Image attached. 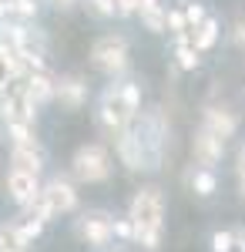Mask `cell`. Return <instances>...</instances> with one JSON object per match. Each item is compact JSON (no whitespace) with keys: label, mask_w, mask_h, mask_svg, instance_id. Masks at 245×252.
<instances>
[{"label":"cell","mask_w":245,"mask_h":252,"mask_svg":"<svg viewBox=\"0 0 245 252\" xmlns=\"http://www.w3.org/2000/svg\"><path fill=\"white\" fill-rule=\"evenodd\" d=\"M138 108H141V88L134 81H118L101 94L97 121L108 135L118 138L124 128H131V121L138 118Z\"/></svg>","instance_id":"obj_1"},{"label":"cell","mask_w":245,"mask_h":252,"mask_svg":"<svg viewBox=\"0 0 245 252\" xmlns=\"http://www.w3.org/2000/svg\"><path fill=\"white\" fill-rule=\"evenodd\" d=\"M161 219H165V198H161V192H158L154 185L141 189L131 202V212H128L131 239H138L145 249H158V242H161V225H165Z\"/></svg>","instance_id":"obj_2"},{"label":"cell","mask_w":245,"mask_h":252,"mask_svg":"<svg viewBox=\"0 0 245 252\" xmlns=\"http://www.w3.org/2000/svg\"><path fill=\"white\" fill-rule=\"evenodd\" d=\"M91 58H94V67L97 71H104V74H124V67H128V44L124 37H101L94 44V51H91Z\"/></svg>","instance_id":"obj_3"},{"label":"cell","mask_w":245,"mask_h":252,"mask_svg":"<svg viewBox=\"0 0 245 252\" xmlns=\"http://www.w3.org/2000/svg\"><path fill=\"white\" fill-rule=\"evenodd\" d=\"M111 172V161H108V152L101 145H84L77 148L74 155V175L81 182H104Z\"/></svg>","instance_id":"obj_4"},{"label":"cell","mask_w":245,"mask_h":252,"mask_svg":"<svg viewBox=\"0 0 245 252\" xmlns=\"http://www.w3.org/2000/svg\"><path fill=\"white\" fill-rule=\"evenodd\" d=\"M40 198H44V205L51 209V215L71 212L77 205V192H74V185H71L67 178H51V182L40 189Z\"/></svg>","instance_id":"obj_5"},{"label":"cell","mask_w":245,"mask_h":252,"mask_svg":"<svg viewBox=\"0 0 245 252\" xmlns=\"http://www.w3.org/2000/svg\"><path fill=\"white\" fill-rule=\"evenodd\" d=\"M77 232H81L84 242H91V246H104L114 235V219L108 212H88L77 222Z\"/></svg>","instance_id":"obj_6"},{"label":"cell","mask_w":245,"mask_h":252,"mask_svg":"<svg viewBox=\"0 0 245 252\" xmlns=\"http://www.w3.org/2000/svg\"><path fill=\"white\" fill-rule=\"evenodd\" d=\"M7 192L14 195V202H20V205H31V202H34V198L40 195L37 175L14 172V168H10V175H7Z\"/></svg>","instance_id":"obj_7"},{"label":"cell","mask_w":245,"mask_h":252,"mask_svg":"<svg viewBox=\"0 0 245 252\" xmlns=\"http://www.w3.org/2000/svg\"><path fill=\"white\" fill-rule=\"evenodd\" d=\"M235 128H239V121H235V115H232V111H222V108H208V111H205L202 131H208L212 138L225 141V138L235 135Z\"/></svg>","instance_id":"obj_8"},{"label":"cell","mask_w":245,"mask_h":252,"mask_svg":"<svg viewBox=\"0 0 245 252\" xmlns=\"http://www.w3.org/2000/svg\"><path fill=\"white\" fill-rule=\"evenodd\" d=\"M24 91H27V101L40 108L44 101H51L54 97V78L47 74V71H37V74H27L24 78Z\"/></svg>","instance_id":"obj_9"},{"label":"cell","mask_w":245,"mask_h":252,"mask_svg":"<svg viewBox=\"0 0 245 252\" xmlns=\"http://www.w3.org/2000/svg\"><path fill=\"white\" fill-rule=\"evenodd\" d=\"M54 97L61 104H67V108H81L88 101V84L81 78H61L54 81Z\"/></svg>","instance_id":"obj_10"},{"label":"cell","mask_w":245,"mask_h":252,"mask_svg":"<svg viewBox=\"0 0 245 252\" xmlns=\"http://www.w3.org/2000/svg\"><path fill=\"white\" fill-rule=\"evenodd\" d=\"M225 152V141H218V138H212L208 131L198 128V135H195V158L202 161V168H212L218 158Z\"/></svg>","instance_id":"obj_11"},{"label":"cell","mask_w":245,"mask_h":252,"mask_svg":"<svg viewBox=\"0 0 245 252\" xmlns=\"http://www.w3.org/2000/svg\"><path fill=\"white\" fill-rule=\"evenodd\" d=\"M188 44L198 51V54H205V51H212L215 44H218V24H215V17H205L195 31L188 34Z\"/></svg>","instance_id":"obj_12"},{"label":"cell","mask_w":245,"mask_h":252,"mask_svg":"<svg viewBox=\"0 0 245 252\" xmlns=\"http://www.w3.org/2000/svg\"><path fill=\"white\" fill-rule=\"evenodd\" d=\"M3 128H7V135L14 141V148H40L34 121H3Z\"/></svg>","instance_id":"obj_13"},{"label":"cell","mask_w":245,"mask_h":252,"mask_svg":"<svg viewBox=\"0 0 245 252\" xmlns=\"http://www.w3.org/2000/svg\"><path fill=\"white\" fill-rule=\"evenodd\" d=\"M10 161H14V172L37 175V172H40V161H44V155H40V148H14Z\"/></svg>","instance_id":"obj_14"},{"label":"cell","mask_w":245,"mask_h":252,"mask_svg":"<svg viewBox=\"0 0 245 252\" xmlns=\"http://www.w3.org/2000/svg\"><path fill=\"white\" fill-rule=\"evenodd\" d=\"M175 58H178V67L182 71H195L198 67V51L188 44V37H175Z\"/></svg>","instance_id":"obj_15"},{"label":"cell","mask_w":245,"mask_h":252,"mask_svg":"<svg viewBox=\"0 0 245 252\" xmlns=\"http://www.w3.org/2000/svg\"><path fill=\"white\" fill-rule=\"evenodd\" d=\"M88 10L97 17H124V0H88Z\"/></svg>","instance_id":"obj_16"},{"label":"cell","mask_w":245,"mask_h":252,"mask_svg":"<svg viewBox=\"0 0 245 252\" xmlns=\"http://www.w3.org/2000/svg\"><path fill=\"white\" fill-rule=\"evenodd\" d=\"M215 172L212 168H195L191 172V189H195V195H212L215 192Z\"/></svg>","instance_id":"obj_17"},{"label":"cell","mask_w":245,"mask_h":252,"mask_svg":"<svg viewBox=\"0 0 245 252\" xmlns=\"http://www.w3.org/2000/svg\"><path fill=\"white\" fill-rule=\"evenodd\" d=\"M165 27H168L175 37H188V24H185V10L182 7H171L168 17H165Z\"/></svg>","instance_id":"obj_18"},{"label":"cell","mask_w":245,"mask_h":252,"mask_svg":"<svg viewBox=\"0 0 245 252\" xmlns=\"http://www.w3.org/2000/svg\"><path fill=\"white\" fill-rule=\"evenodd\" d=\"M165 17H168V10H165L161 3H154V7H148V10L141 14V20L148 24L151 31H165Z\"/></svg>","instance_id":"obj_19"},{"label":"cell","mask_w":245,"mask_h":252,"mask_svg":"<svg viewBox=\"0 0 245 252\" xmlns=\"http://www.w3.org/2000/svg\"><path fill=\"white\" fill-rule=\"evenodd\" d=\"M182 10H185V24H188V34H191V31H195V27H198V24H202L205 17H208L202 3H185Z\"/></svg>","instance_id":"obj_20"},{"label":"cell","mask_w":245,"mask_h":252,"mask_svg":"<svg viewBox=\"0 0 245 252\" xmlns=\"http://www.w3.org/2000/svg\"><path fill=\"white\" fill-rule=\"evenodd\" d=\"M212 249L215 252H235V232H215L212 235Z\"/></svg>","instance_id":"obj_21"},{"label":"cell","mask_w":245,"mask_h":252,"mask_svg":"<svg viewBox=\"0 0 245 252\" xmlns=\"http://www.w3.org/2000/svg\"><path fill=\"white\" fill-rule=\"evenodd\" d=\"M154 3H158V0H124V10H128V14H145Z\"/></svg>","instance_id":"obj_22"},{"label":"cell","mask_w":245,"mask_h":252,"mask_svg":"<svg viewBox=\"0 0 245 252\" xmlns=\"http://www.w3.org/2000/svg\"><path fill=\"white\" fill-rule=\"evenodd\" d=\"M114 235H124V239H128V235H131V222H128V219H114Z\"/></svg>","instance_id":"obj_23"},{"label":"cell","mask_w":245,"mask_h":252,"mask_svg":"<svg viewBox=\"0 0 245 252\" xmlns=\"http://www.w3.org/2000/svg\"><path fill=\"white\" fill-rule=\"evenodd\" d=\"M235 40H239V47L245 51V20H239V24H235Z\"/></svg>","instance_id":"obj_24"},{"label":"cell","mask_w":245,"mask_h":252,"mask_svg":"<svg viewBox=\"0 0 245 252\" xmlns=\"http://www.w3.org/2000/svg\"><path fill=\"white\" fill-rule=\"evenodd\" d=\"M239 178H242V192H245V148L239 152Z\"/></svg>","instance_id":"obj_25"},{"label":"cell","mask_w":245,"mask_h":252,"mask_svg":"<svg viewBox=\"0 0 245 252\" xmlns=\"http://www.w3.org/2000/svg\"><path fill=\"white\" fill-rule=\"evenodd\" d=\"M235 249L245 252V232H235Z\"/></svg>","instance_id":"obj_26"},{"label":"cell","mask_w":245,"mask_h":252,"mask_svg":"<svg viewBox=\"0 0 245 252\" xmlns=\"http://www.w3.org/2000/svg\"><path fill=\"white\" fill-rule=\"evenodd\" d=\"M54 7H61V10H67V7H74V0H51Z\"/></svg>","instance_id":"obj_27"}]
</instances>
